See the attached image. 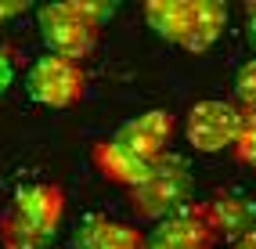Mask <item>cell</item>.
Segmentation results:
<instances>
[{"instance_id": "obj_7", "label": "cell", "mask_w": 256, "mask_h": 249, "mask_svg": "<svg viewBox=\"0 0 256 249\" xmlns=\"http://www.w3.org/2000/svg\"><path fill=\"white\" fill-rule=\"evenodd\" d=\"M174 130H177L174 112L152 108V112L138 116V120H126V123L119 126L108 141H112L123 156H130L134 162L152 166L159 156H166V152H170L166 144H170V138H174Z\"/></svg>"}, {"instance_id": "obj_1", "label": "cell", "mask_w": 256, "mask_h": 249, "mask_svg": "<svg viewBox=\"0 0 256 249\" xmlns=\"http://www.w3.org/2000/svg\"><path fill=\"white\" fill-rule=\"evenodd\" d=\"M116 14V4L101 0H76V4H47L36 11V29L47 47V54L69 58L83 65L101 36V26Z\"/></svg>"}, {"instance_id": "obj_14", "label": "cell", "mask_w": 256, "mask_h": 249, "mask_svg": "<svg viewBox=\"0 0 256 249\" xmlns=\"http://www.w3.org/2000/svg\"><path fill=\"white\" fill-rule=\"evenodd\" d=\"M11 80H14V65H11L8 51H4V47H0V94H4V90L11 87Z\"/></svg>"}, {"instance_id": "obj_17", "label": "cell", "mask_w": 256, "mask_h": 249, "mask_svg": "<svg viewBox=\"0 0 256 249\" xmlns=\"http://www.w3.org/2000/svg\"><path fill=\"white\" fill-rule=\"evenodd\" d=\"M228 249H256V235H246V238H238V242H231Z\"/></svg>"}, {"instance_id": "obj_9", "label": "cell", "mask_w": 256, "mask_h": 249, "mask_svg": "<svg viewBox=\"0 0 256 249\" xmlns=\"http://www.w3.org/2000/svg\"><path fill=\"white\" fill-rule=\"evenodd\" d=\"M202 210H206V220L213 224L216 238L224 235L238 242L246 235H256V202L242 192H216L210 202H202Z\"/></svg>"}, {"instance_id": "obj_11", "label": "cell", "mask_w": 256, "mask_h": 249, "mask_svg": "<svg viewBox=\"0 0 256 249\" xmlns=\"http://www.w3.org/2000/svg\"><path fill=\"white\" fill-rule=\"evenodd\" d=\"M90 159H94V166H98V170L105 174L108 180H116V184H123L126 192H130L134 184H138V180L144 177V170H148V166H141V162H134L130 156H123V152H119V148H116V144H112L108 138L94 144V152H90Z\"/></svg>"}, {"instance_id": "obj_3", "label": "cell", "mask_w": 256, "mask_h": 249, "mask_svg": "<svg viewBox=\"0 0 256 249\" xmlns=\"http://www.w3.org/2000/svg\"><path fill=\"white\" fill-rule=\"evenodd\" d=\"M148 26L184 51H210L228 26V8L213 0H156L144 8Z\"/></svg>"}, {"instance_id": "obj_4", "label": "cell", "mask_w": 256, "mask_h": 249, "mask_svg": "<svg viewBox=\"0 0 256 249\" xmlns=\"http://www.w3.org/2000/svg\"><path fill=\"white\" fill-rule=\"evenodd\" d=\"M192 166L184 156L166 152L144 170V177L130 188V206L141 220H162L170 213L184 210L192 202Z\"/></svg>"}, {"instance_id": "obj_10", "label": "cell", "mask_w": 256, "mask_h": 249, "mask_svg": "<svg viewBox=\"0 0 256 249\" xmlns=\"http://www.w3.org/2000/svg\"><path fill=\"white\" fill-rule=\"evenodd\" d=\"M72 249H144V235L134 224L90 213L80 220L72 235Z\"/></svg>"}, {"instance_id": "obj_8", "label": "cell", "mask_w": 256, "mask_h": 249, "mask_svg": "<svg viewBox=\"0 0 256 249\" xmlns=\"http://www.w3.org/2000/svg\"><path fill=\"white\" fill-rule=\"evenodd\" d=\"M144 249H216V231L206 220L202 202H188L184 210L156 220L144 235Z\"/></svg>"}, {"instance_id": "obj_16", "label": "cell", "mask_w": 256, "mask_h": 249, "mask_svg": "<svg viewBox=\"0 0 256 249\" xmlns=\"http://www.w3.org/2000/svg\"><path fill=\"white\" fill-rule=\"evenodd\" d=\"M246 36H249V44L256 47V4L246 8Z\"/></svg>"}, {"instance_id": "obj_15", "label": "cell", "mask_w": 256, "mask_h": 249, "mask_svg": "<svg viewBox=\"0 0 256 249\" xmlns=\"http://www.w3.org/2000/svg\"><path fill=\"white\" fill-rule=\"evenodd\" d=\"M29 4L26 0H14V4H0V22H8V18H18V14H26Z\"/></svg>"}, {"instance_id": "obj_2", "label": "cell", "mask_w": 256, "mask_h": 249, "mask_svg": "<svg viewBox=\"0 0 256 249\" xmlns=\"http://www.w3.org/2000/svg\"><path fill=\"white\" fill-rule=\"evenodd\" d=\"M65 217V192L58 184H26L14 192L0 220L4 249H50Z\"/></svg>"}, {"instance_id": "obj_6", "label": "cell", "mask_w": 256, "mask_h": 249, "mask_svg": "<svg viewBox=\"0 0 256 249\" xmlns=\"http://www.w3.org/2000/svg\"><path fill=\"white\" fill-rule=\"evenodd\" d=\"M238 120H242V112H238L234 102H220V98H206V102H198L188 108L184 116V134L192 141L195 152H224V148L234 144L238 138Z\"/></svg>"}, {"instance_id": "obj_5", "label": "cell", "mask_w": 256, "mask_h": 249, "mask_svg": "<svg viewBox=\"0 0 256 249\" xmlns=\"http://www.w3.org/2000/svg\"><path fill=\"white\" fill-rule=\"evenodd\" d=\"M83 90H87L83 65L58 54H40L26 72V94L47 108H72L83 98Z\"/></svg>"}, {"instance_id": "obj_13", "label": "cell", "mask_w": 256, "mask_h": 249, "mask_svg": "<svg viewBox=\"0 0 256 249\" xmlns=\"http://www.w3.org/2000/svg\"><path fill=\"white\" fill-rule=\"evenodd\" d=\"M234 98L238 108H256V58L234 72Z\"/></svg>"}, {"instance_id": "obj_12", "label": "cell", "mask_w": 256, "mask_h": 249, "mask_svg": "<svg viewBox=\"0 0 256 249\" xmlns=\"http://www.w3.org/2000/svg\"><path fill=\"white\" fill-rule=\"evenodd\" d=\"M242 120H238V138L228 152L242 162V166H252L256 170V108H238Z\"/></svg>"}]
</instances>
